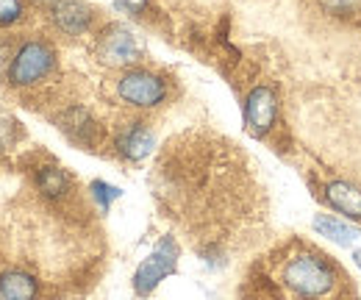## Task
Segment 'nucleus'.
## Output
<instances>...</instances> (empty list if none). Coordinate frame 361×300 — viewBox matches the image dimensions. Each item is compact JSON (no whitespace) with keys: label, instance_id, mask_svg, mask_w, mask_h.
Segmentation results:
<instances>
[{"label":"nucleus","instance_id":"1","mask_svg":"<svg viewBox=\"0 0 361 300\" xmlns=\"http://www.w3.org/2000/svg\"><path fill=\"white\" fill-rule=\"evenodd\" d=\"M283 284L298 298L314 300L334 289V270L314 253H300L283 267Z\"/></svg>","mask_w":361,"mask_h":300},{"label":"nucleus","instance_id":"2","mask_svg":"<svg viewBox=\"0 0 361 300\" xmlns=\"http://www.w3.org/2000/svg\"><path fill=\"white\" fill-rule=\"evenodd\" d=\"M53 67H56L53 47L47 42L34 40V42H25L14 53L6 78H8L11 86H34L39 81H45L47 76L53 73Z\"/></svg>","mask_w":361,"mask_h":300},{"label":"nucleus","instance_id":"3","mask_svg":"<svg viewBox=\"0 0 361 300\" xmlns=\"http://www.w3.org/2000/svg\"><path fill=\"white\" fill-rule=\"evenodd\" d=\"M178 256H180L178 242L173 236H161L159 245L153 248V253L145 258L139 264V270H136L134 275L136 295H150L167 275H173L176 267H178Z\"/></svg>","mask_w":361,"mask_h":300},{"label":"nucleus","instance_id":"4","mask_svg":"<svg viewBox=\"0 0 361 300\" xmlns=\"http://www.w3.org/2000/svg\"><path fill=\"white\" fill-rule=\"evenodd\" d=\"M117 95L136 109H153L167 97V84L156 73L147 70H128L117 81Z\"/></svg>","mask_w":361,"mask_h":300},{"label":"nucleus","instance_id":"5","mask_svg":"<svg viewBox=\"0 0 361 300\" xmlns=\"http://www.w3.org/2000/svg\"><path fill=\"white\" fill-rule=\"evenodd\" d=\"M97 56L103 64L109 67H131L139 61L142 50L136 44L134 34L126 28V25H106L100 31V40H97Z\"/></svg>","mask_w":361,"mask_h":300},{"label":"nucleus","instance_id":"6","mask_svg":"<svg viewBox=\"0 0 361 300\" xmlns=\"http://www.w3.org/2000/svg\"><path fill=\"white\" fill-rule=\"evenodd\" d=\"M278 97L270 86H256L245 100V128L253 136H264L275 126Z\"/></svg>","mask_w":361,"mask_h":300},{"label":"nucleus","instance_id":"7","mask_svg":"<svg viewBox=\"0 0 361 300\" xmlns=\"http://www.w3.org/2000/svg\"><path fill=\"white\" fill-rule=\"evenodd\" d=\"M156 148V133L150 131L147 123H128L117 133V150L128 159V162H142L150 156V150Z\"/></svg>","mask_w":361,"mask_h":300},{"label":"nucleus","instance_id":"8","mask_svg":"<svg viewBox=\"0 0 361 300\" xmlns=\"http://www.w3.org/2000/svg\"><path fill=\"white\" fill-rule=\"evenodd\" d=\"M92 17H94V11L81 0H59V3H53V23L70 37L84 34L92 25Z\"/></svg>","mask_w":361,"mask_h":300},{"label":"nucleus","instance_id":"9","mask_svg":"<svg viewBox=\"0 0 361 300\" xmlns=\"http://www.w3.org/2000/svg\"><path fill=\"white\" fill-rule=\"evenodd\" d=\"M325 200L339 212V215L361 220V189L348 181H331L325 186Z\"/></svg>","mask_w":361,"mask_h":300},{"label":"nucleus","instance_id":"10","mask_svg":"<svg viewBox=\"0 0 361 300\" xmlns=\"http://www.w3.org/2000/svg\"><path fill=\"white\" fill-rule=\"evenodd\" d=\"M0 298L3 300H37V278L25 270H6L0 275Z\"/></svg>","mask_w":361,"mask_h":300},{"label":"nucleus","instance_id":"11","mask_svg":"<svg viewBox=\"0 0 361 300\" xmlns=\"http://www.w3.org/2000/svg\"><path fill=\"white\" fill-rule=\"evenodd\" d=\"M37 186H39V192L47 195V198H53V200H61V198H67L70 195V175L61 170V167H42V170L37 172Z\"/></svg>","mask_w":361,"mask_h":300},{"label":"nucleus","instance_id":"12","mask_svg":"<svg viewBox=\"0 0 361 300\" xmlns=\"http://www.w3.org/2000/svg\"><path fill=\"white\" fill-rule=\"evenodd\" d=\"M314 231H319L322 236H328V239H334V242H339V245H353L361 236L359 228H353V225H348V222H339V220L325 217V215L314 217Z\"/></svg>","mask_w":361,"mask_h":300},{"label":"nucleus","instance_id":"13","mask_svg":"<svg viewBox=\"0 0 361 300\" xmlns=\"http://www.w3.org/2000/svg\"><path fill=\"white\" fill-rule=\"evenodd\" d=\"M61 128L67 131L75 142H84V145H90L92 142V133H94V123H92V117L84 112V109H70L64 117H61Z\"/></svg>","mask_w":361,"mask_h":300},{"label":"nucleus","instance_id":"14","mask_svg":"<svg viewBox=\"0 0 361 300\" xmlns=\"http://www.w3.org/2000/svg\"><path fill=\"white\" fill-rule=\"evenodd\" d=\"M90 192H92V198H94V203L100 206V212H109L111 203L123 195L120 186H111V184H106V181H92Z\"/></svg>","mask_w":361,"mask_h":300},{"label":"nucleus","instance_id":"15","mask_svg":"<svg viewBox=\"0 0 361 300\" xmlns=\"http://www.w3.org/2000/svg\"><path fill=\"white\" fill-rule=\"evenodd\" d=\"M25 17V6L23 0H0V28L17 25Z\"/></svg>","mask_w":361,"mask_h":300},{"label":"nucleus","instance_id":"16","mask_svg":"<svg viewBox=\"0 0 361 300\" xmlns=\"http://www.w3.org/2000/svg\"><path fill=\"white\" fill-rule=\"evenodd\" d=\"M356 3H359V0H322V6H325V8H331V11H336V14L356 8Z\"/></svg>","mask_w":361,"mask_h":300},{"label":"nucleus","instance_id":"17","mask_svg":"<svg viewBox=\"0 0 361 300\" xmlns=\"http://www.w3.org/2000/svg\"><path fill=\"white\" fill-rule=\"evenodd\" d=\"M123 8H128L131 14H142V8L147 6V0H117Z\"/></svg>","mask_w":361,"mask_h":300},{"label":"nucleus","instance_id":"18","mask_svg":"<svg viewBox=\"0 0 361 300\" xmlns=\"http://www.w3.org/2000/svg\"><path fill=\"white\" fill-rule=\"evenodd\" d=\"M353 258H356V264L361 267V251H356V253H353Z\"/></svg>","mask_w":361,"mask_h":300}]
</instances>
